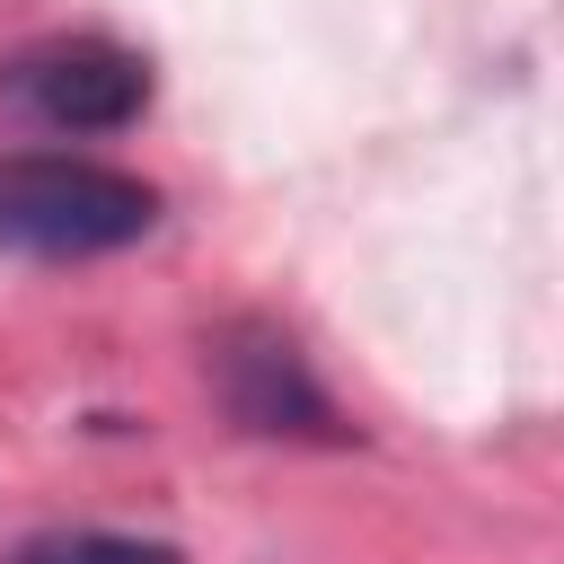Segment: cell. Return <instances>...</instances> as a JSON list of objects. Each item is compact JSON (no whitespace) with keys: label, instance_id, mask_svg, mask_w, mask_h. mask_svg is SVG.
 Returning <instances> with one entry per match:
<instances>
[{"label":"cell","instance_id":"6da1fadb","mask_svg":"<svg viewBox=\"0 0 564 564\" xmlns=\"http://www.w3.org/2000/svg\"><path fill=\"white\" fill-rule=\"evenodd\" d=\"M150 229H159V185H141L132 167L70 159V150L0 159V256L79 264V256H115Z\"/></svg>","mask_w":564,"mask_h":564},{"label":"cell","instance_id":"7a4b0ae2","mask_svg":"<svg viewBox=\"0 0 564 564\" xmlns=\"http://www.w3.org/2000/svg\"><path fill=\"white\" fill-rule=\"evenodd\" d=\"M0 106H18L44 132H123L150 106V62L106 35H53L0 70Z\"/></svg>","mask_w":564,"mask_h":564},{"label":"cell","instance_id":"3957f363","mask_svg":"<svg viewBox=\"0 0 564 564\" xmlns=\"http://www.w3.org/2000/svg\"><path fill=\"white\" fill-rule=\"evenodd\" d=\"M212 379H220V405L247 423V432H291V441H344V414L335 397L308 379L300 344L282 326H229L212 344Z\"/></svg>","mask_w":564,"mask_h":564},{"label":"cell","instance_id":"277c9868","mask_svg":"<svg viewBox=\"0 0 564 564\" xmlns=\"http://www.w3.org/2000/svg\"><path fill=\"white\" fill-rule=\"evenodd\" d=\"M0 564H185V555L167 538H123V529H44Z\"/></svg>","mask_w":564,"mask_h":564}]
</instances>
